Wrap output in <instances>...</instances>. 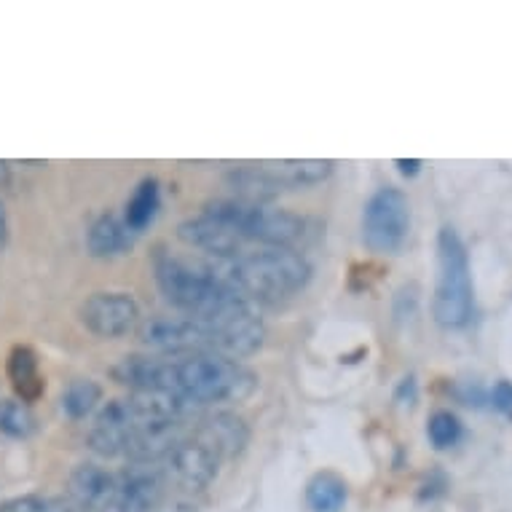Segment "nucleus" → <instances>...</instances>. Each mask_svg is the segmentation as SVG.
<instances>
[{"label":"nucleus","instance_id":"obj_1","mask_svg":"<svg viewBox=\"0 0 512 512\" xmlns=\"http://www.w3.org/2000/svg\"><path fill=\"white\" fill-rule=\"evenodd\" d=\"M258 378L242 362L223 354L199 352L183 357H167L164 368V389L191 408L218 403H242L255 392Z\"/></svg>","mask_w":512,"mask_h":512},{"label":"nucleus","instance_id":"obj_2","mask_svg":"<svg viewBox=\"0 0 512 512\" xmlns=\"http://www.w3.org/2000/svg\"><path fill=\"white\" fill-rule=\"evenodd\" d=\"M210 266L228 287L252 303L282 301L303 290L311 279L309 261L290 247H263Z\"/></svg>","mask_w":512,"mask_h":512},{"label":"nucleus","instance_id":"obj_3","mask_svg":"<svg viewBox=\"0 0 512 512\" xmlns=\"http://www.w3.org/2000/svg\"><path fill=\"white\" fill-rule=\"evenodd\" d=\"M153 271H156V282H159V290L164 293V298L183 317H191L196 322L215 314L223 303L239 295L234 287H228L212 271L210 263L185 261V258H177L172 252L156 255Z\"/></svg>","mask_w":512,"mask_h":512},{"label":"nucleus","instance_id":"obj_4","mask_svg":"<svg viewBox=\"0 0 512 512\" xmlns=\"http://www.w3.org/2000/svg\"><path fill=\"white\" fill-rule=\"evenodd\" d=\"M475 311L470 255L462 236L454 228H440L437 234V282L432 298V314L437 325L448 330L467 328Z\"/></svg>","mask_w":512,"mask_h":512},{"label":"nucleus","instance_id":"obj_5","mask_svg":"<svg viewBox=\"0 0 512 512\" xmlns=\"http://www.w3.org/2000/svg\"><path fill=\"white\" fill-rule=\"evenodd\" d=\"M204 215L220 220L239 239H255L266 247H290L303 236V218L282 207L252 204L242 199H215L204 204Z\"/></svg>","mask_w":512,"mask_h":512},{"label":"nucleus","instance_id":"obj_6","mask_svg":"<svg viewBox=\"0 0 512 512\" xmlns=\"http://www.w3.org/2000/svg\"><path fill=\"white\" fill-rule=\"evenodd\" d=\"M411 231V204L400 188H378L362 210V242L370 252L392 255Z\"/></svg>","mask_w":512,"mask_h":512},{"label":"nucleus","instance_id":"obj_7","mask_svg":"<svg viewBox=\"0 0 512 512\" xmlns=\"http://www.w3.org/2000/svg\"><path fill=\"white\" fill-rule=\"evenodd\" d=\"M167 478L161 464L129 462L121 475H116V491L105 512H156L164 499Z\"/></svg>","mask_w":512,"mask_h":512},{"label":"nucleus","instance_id":"obj_8","mask_svg":"<svg viewBox=\"0 0 512 512\" xmlns=\"http://www.w3.org/2000/svg\"><path fill=\"white\" fill-rule=\"evenodd\" d=\"M137 336L151 352L161 354V357H183V354H199L210 352L207 349V338H204L202 328L196 325L191 317L175 314H156V317L145 319L137 328Z\"/></svg>","mask_w":512,"mask_h":512},{"label":"nucleus","instance_id":"obj_9","mask_svg":"<svg viewBox=\"0 0 512 512\" xmlns=\"http://www.w3.org/2000/svg\"><path fill=\"white\" fill-rule=\"evenodd\" d=\"M78 317L94 336L121 338L140 325V306L129 293H94L81 303Z\"/></svg>","mask_w":512,"mask_h":512},{"label":"nucleus","instance_id":"obj_10","mask_svg":"<svg viewBox=\"0 0 512 512\" xmlns=\"http://www.w3.org/2000/svg\"><path fill=\"white\" fill-rule=\"evenodd\" d=\"M220 459L210 448L196 440V437H183L180 443L169 451V456L161 462L164 478L172 480L183 491H204L218 475Z\"/></svg>","mask_w":512,"mask_h":512},{"label":"nucleus","instance_id":"obj_11","mask_svg":"<svg viewBox=\"0 0 512 512\" xmlns=\"http://www.w3.org/2000/svg\"><path fill=\"white\" fill-rule=\"evenodd\" d=\"M177 236L188 247H196V250H204L207 255H212L215 261H231L236 255H242V239L231 228L223 226L220 220L210 218L204 212L196 215V218L183 220L177 226Z\"/></svg>","mask_w":512,"mask_h":512},{"label":"nucleus","instance_id":"obj_12","mask_svg":"<svg viewBox=\"0 0 512 512\" xmlns=\"http://www.w3.org/2000/svg\"><path fill=\"white\" fill-rule=\"evenodd\" d=\"M196 440H202L212 454L223 459H234L244 451V445L250 443V429L236 413L218 411L199 421V427L194 432Z\"/></svg>","mask_w":512,"mask_h":512},{"label":"nucleus","instance_id":"obj_13","mask_svg":"<svg viewBox=\"0 0 512 512\" xmlns=\"http://www.w3.org/2000/svg\"><path fill=\"white\" fill-rule=\"evenodd\" d=\"M116 491V475L94 462L78 464L70 472L68 496L86 512H105Z\"/></svg>","mask_w":512,"mask_h":512},{"label":"nucleus","instance_id":"obj_14","mask_svg":"<svg viewBox=\"0 0 512 512\" xmlns=\"http://www.w3.org/2000/svg\"><path fill=\"white\" fill-rule=\"evenodd\" d=\"M86 247H89L94 258H116V255H124L132 247V231H129L124 218H118L113 212H105L89 228Z\"/></svg>","mask_w":512,"mask_h":512},{"label":"nucleus","instance_id":"obj_15","mask_svg":"<svg viewBox=\"0 0 512 512\" xmlns=\"http://www.w3.org/2000/svg\"><path fill=\"white\" fill-rule=\"evenodd\" d=\"M263 167L269 169L271 177L282 188H306L317 185L333 175V161L328 159H290V161H263Z\"/></svg>","mask_w":512,"mask_h":512},{"label":"nucleus","instance_id":"obj_16","mask_svg":"<svg viewBox=\"0 0 512 512\" xmlns=\"http://www.w3.org/2000/svg\"><path fill=\"white\" fill-rule=\"evenodd\" d=\"M9 381L22 403H33L43 392V376L38 370V357L30 346H14L9 354Z\"/></svg>","mask_w":512,"mask_h":512},{"label":"nucleus","instance_id":"obj_17","mask_svg":"<svg viewBox=\"0 0 512 512\" xmlns=\"http://www.w3.org/2000/svg\"><path fill=\"white\" fill-rule=\"evenodd\" d=\"M346 483L336 472H319L306 486V502L311 512H341L346 504Z\"/></svg>","mask_w":512,"mask_h":512},{"label":"nucleus","instance_id":"obj_18","mask_svg":"<svg viewBox=\"0 0 512 512\" xmlns=\"http://www.w3.org/2000/svg\"><path fill=\"white\" fill-rule=\"evenodd\" d=\"M159 202H161L159 183H156V180H143V183L137 185V191L132 194V199L126 202V212H124L126 226H129L132 234L143 231V228L156 218Z\"/></svg>","mask_w":512,"mask_h":512},{"label":"nucleus","instance_id":"obj_19","mask_svg":"<svg viewBox=\"0 0 512 512\" xmlns=\"http://www.w3.org/2000/svg\"><path fill=\"white\" fill-rule=\"evenodd\" d=\"M102 400V387L92 378H76L70 381L65 392H62V411L68 413L70 419H86L89 413L97 408Z\"/></svg>","mask_w":512,"mask_h":512},{"label":"nucleus","instance_id":"obj_20","mask_svg":"<svg viewBox=\"0 0 512 512\" xmlns=\"http://www.w3.org/2000/svg\"><path fill=\"white\" fill-rule=\"evenodd\" d=\"M0 432L9 437H30L35 432L33 408L22 400H3L0 403Z\"/></svg>","mask_w":512,"mask_h":512},{"label":"nucleus","instance_id":"obj_21","mask_svg":"<svg viewBox=\"0 0 512 512\" xmlns=\"http://www.w3.org/2000/svg\"><path fill=\"white\" fill-rule=\"evenodd\" d=\"M427 435L429 443L435 445L437 451H445V448H451V445L459 443V437H462V424H459V419H456L451 411H437L432 413V419H429Z\"/></svg>","mask_w":512,"mask_h":512},{"label":"nucleus","instance_id":"obj_22","mask_svg":"<svg viewBox=\"0 0 512 512\" xmlns=\"http://www.w3.org/2000/svg\"><path fill=\"white\" fill-rule=\"evenodd\" d=\"M46 510V499L35 494L14 496L9 502L0 504V512H43Z\"/></svg>","mask_w":512,"mask_h":512},{"label":"nucleus","instance_id":"obj_23","mask_svg":"<svg viewBox=\"0 0 512 512\" xmlns=\"http://www.w3.org/2000/svg\"><path fill=\"white\" fill-rule=\"evenodd\" d=\"M491 400H494V408L499 413H504L507 419H512V384L510 381H499L494 387V395H491Z\"/></svg>","mask_w":512,"mask_h":512},{"label":"nucleus","instance_id":"obj_24","mask_svg":"<svg viewBox=\"0 0 512 512\" xmlns=\"http://www.w3.org/2000/svg\"><path fill=\"white\" fill-rule=\"evenodd\" d=\"M43 512H86L84 507H78L70 496H57V499H46V510Z\"/></svg>","mask_w":512,"mask_h":512},{"label":"nucleus","instance_id":"obj_25","mask_svg":"<svg viewBox=\"0 0 512 512\" xmlns=\"http://www.w3.org/2000/svg\"><path fill=\"white\" fill-rule=\"evenodd\" d=\"M9 242V212H6V204L0 199V250Z\"/></svg>","mask_w":512,"mask_h":512},{"label":"nucleus","instance_id":"obj_26","mask_svg":"<svg viewBox=\"0 0 512 512\" xmlns=\"http://www.w3.org/2000/svg\"><path fill=\"white\" fill-rule=\"evenodd\" d=\"M395 164H397V169H400V172H403V175H408V177L419 175V172H421V161L419 159H397Z\"/></svg>","mask_w":512,"mask_h":512}]
</instances>
